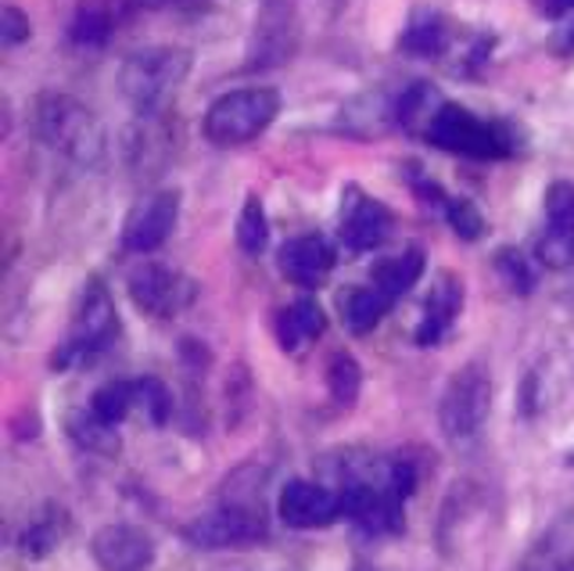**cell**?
<instances>
[{"instance_id":"3957f363","label":"cell","mask_w":574,"mask_h":571,"mask_svg":"<svg viewBox=\"0 0 574 571\" xmlns=\"http://www.w3.org/2000/svg\"><path fill=\"white\" fill-rule=\"evenodd\" d=\"M190 72V54L180 48H147L126 58V65L119 72L123 94L134 101V105L152 115L166 101L180 91Z\"/></svg>"},{"instance_id":"5bb4252c","label":"cell","mask_w":574,"mask_h":571,"mask_svg":"<svg viewBox=\"0 0 574 571\" xmlns=\"http://www.w3.org/2000/svg\"><path fill=\"white\" fill-rule=\"evenodd\" d=\"M281 270L288 281L302 288H320L334 270V248L320 233H302L281 248Z\"/></svg>"},{"instance_id":"603a6c76","label":"cell","mask_w":574,"mask_h":571,"mask_svg":"<svg viewBox=\"0 0 574 571\" xmlns=\"http://www.w3.org/2000/svg\"><path fill=\"white\" fill-rule=\"evenodd\" d=\"M134 406H137L134 381H112V385L97 388L94 399H91V409L101 421H108V424H119Z\"/></svg>"},{"instance_id":"6da1fadb","label":"cell","mask_w":574,"mask_h":571,"mask_svg":"<svg viewBox=\"0 0 574 571\" xmlns=\"http://www.w3.org/2000/svg\"><path fill=\"white\" fill-rule=\"evenodd\" d=\"M36 134L80 166H97L108 148L101 120L69 94H43L36 101Z\"/></svg>"},{"instance_id":"277c9868","label":"cell","mask_w":574,"mask_h":571,"mask_svg":"<svg viewBox=\"0 0 574 571\" xmlns=\"http://www.w3.org/2000/svg\"><path fill=\"white\" fill-rule=\"evenodd\" d=\"M428 141L441 152L467 155V158H507V155H513V148H518L510 126L484 123L474 112L449 105V101H446V108L435 115Z\"/></svg>"},{"instance_id":"9c48e42d","label":"cell","mask_w":574,"mask_h":571,"mask_svg":"<svg viewBox=\"0 0 574 571\" xmlns=\"http://www.w3.org/2000/svg\"><path fill=\"white\" fill-rule=\"evenodd\" d=\"M176 216H180V195L176 190H155L140 205H134L123 227V245L129 252H155L173 233Z\"/></svg>"},{"instance_id":"7402d4cb","label":"cell","mask_w":574,"mask_h":571,"mask_svg":"<svg viewBox=\"0 0 574 571\" xmlns=\"http://www.w3.org/2000/svg\"><path fill=\"white\" fill-rule=\"evenodd\" d=\"M69 432H72V438H76L83 449L101 453V457H115V453H119V435H115V424L101 421L94 409H91V414L72 417Z\"/></svg>"},{"instance_id":"4dcf8cb0","label":"cell","mask_w":574,"mask_h":571,"mask_svg":"<svg viewBox=\"0 0 574 571\" xmlns=\"http://www.w3.org/2000/svg\"><path fill=\"white\" fill-rule=\"evenodd\" d=\"M539 259L546 262V267H553V270H564L567 262L574 259V233H564V230H553V227H546V233H542L539 238Z\"/></svg>"},{"instance_id":"cb8c5ba5","label":"cell","mask_w":574,"mask_h":571,"mask_svg":"<svg viewBox=\"0 0 574 571\" xmlns=\"http://www.w3.org/2000/svg\"><path fill=\"white\" fill-rule=\"evenodd\" d=\"M267 241H270L267 209H262V201L255 195H248L244 209H241V219H238V245H241V252L259 256L262 248H267Z\"/></svg>"},{"instance_id":"7c38bea8","label":"cell","mask_w":574,"mask_h":571,"mask_svg":"<svg viewBox=\"0 0 574 571\" xmlns=\"http://www.w3.org/2000/svg\"><path fill=\"white\" fill-rule=\"evenodd\" d=\"M281 521L288 529H323L342 518V496L331 492L327 486H316V481H288L281 492Z\"/></svg>"},{"instance_id":"30bf717a","label":"cell","mask_w":574,"mask_h":571,"mask_svg":"<svg viewBox=\"0 0 574 571\" xmlns=\"http://www.w3.org/2000/svg\"><path fill=\"white\" fill-rule=\"evenodd\" d=\"M91 553L101 571H147L155 564L152 536L134 525H105L91 539Z\"/></svg>"},{"instance_id":"52a82bcc","label":"cell","mask_w":574,"mask_h":571,"mask_svg":"<svg viewBox=\"0 0 574 571\" xmlns=\"http://www.w3.org/2000/svg\"><path fill=\"white\" fill-rule=\"evenodd\" d=\"M184 536L195 547H209V550L248 547V543H259V539H267V515L255 510V507L223 503L219 510H212V515L190 521Z\"/></svg>"},{"instance_id":"ac0fdd59","label":"cell","mask_w":574,"mask_h":571,"mask_svg":"<svg viewBox=\"0 0 574 571\" xmlns=\"http://www.w3.org/2000/svg\"><path fill=\"white\" fill-rule=\"evenodd\" d=\"M446 108V101L435 91L431 83H414L409 91H403V97L395 101V123L414 129V134L428 137V129L435 123V115Z\"/></svg>"},{"instance_id":"8992f818","label":"cell","mask_w":574,"mask_h":571,"mask_svg":"<svg viewBox=\"0 0 574 571\" xmlns=\"http://www.w3.org/2000/svg\"><path fill=\"white\" fill-rule=\"evenodd\" d=\"M115 331H119V316H115V305L108 299V291H105V284H101V281H91L83 288V299L76 305V320H72L69 342L54 353L51 367L65 371L76 360H86V356L101 353V349L115 339Z\"/></svg>"},{"instance_id":"d590c367","label":"cell","mask_w":574,"mask_h":571,"mask_svg":"<svg viewBox=\"0 0 574 571\" xmlns=\"http://www.w3.org/2000/svg\"><path fill=\"white\" fill-rule=\"evenodd\" d=\"M561 571H574V568H561Z\"/></svg>"},{"instance_id":"44dd1931","label":"cell","mask_w":574,"mask_h":571,"mask_svg":"<svg viewBox=\"0 0 574 571\" xmlns=\"http://www.w3.org/2000/svg\"><path fill=\"white\" fill-rule=\"evenodd\" d=\"M446 43H449L446 22H441L435 11H417L414 22H409L403 33V51L417 58H435L446 51Z\"/></svg>"},{"instance_id":"f546056e","label":"cell","mask_w":574,"mask_h":571,"mask_svg":"<svg viewBox=\"0 0 574 571\" xmlns=\"http://www.w3.org/2000/svg\"><path fill=\"white\" fill-rule=\"evenodd\" d=\"M108 14L101 8H83L76 14V22H72V40L80 43V48H101V43L108 40Z\"/></svg>"},{"instance_id":"4316f807","label":"cell","mask_w":574,"mask_h":571,"mask_svg":"<svg viewBox=\"0 0 574 571\" xmlns=\"http://www.w3.org/2000/svg\"><path fill=\"white\" fill-rule=\"evenodd\" d=\"M134 392H137V406L144 409L147 417L155 424H166L173 414V399H169V388L161 385L158 377H140L134 381Z\"/></svg>"},{"instance_id":"484cf974","label":"cell","mask_w":574,"mask_h":571,"mask_svg":"<svg viewBox=\"0 0 574 571\" xmlns=\"http://www.w3.org/2000/svg\"><path fill=\"white\" fill-rule=\"evenodd\" d=\"M546 224L553 230L574 233V184L571 180H556L546 190Z\"/></svg>"},{"instance_id":"d6986e66","label":"cell","mask_w":574,"mask_h":571,"mask_svg":"<svg viewBox=\"0 0 574 571\" xmlns=\"http://www.w3.org/2000/svg\"><path fill=\"white\" fill-rule=\"evenodd\" d=\"M276 331H281L284 349H299L305 342H316L320 334L327 331V316H323V310L313 299H299L281 313V320H276Z\"/></svg>"},{"instance_id":"f1b7e54d","label":"cell","mask_w":574,"mask_h":571,"mask_svg":"<svg viewBox=\"0 0 574 571\" xmlns=\"http://www.w3.org/2000/svg\"><path fill=\"white\" fill-rule=\"evenodd\" d=\"M495 270L499 277L507 281L510 291H518V295H528V291L535 288V273L528 267V259L521 252H513V248H503V252L495 256Z\"/></svg>"},{"instance_id":"e0dca14e","label":"cell","mask_w":574,"mask_h":571,"mask_svg":"<svg viewBox=\"0 0 574 571\" xmlns=\"http://www.w3.org/2000/svg\"><path fill=\"white\" fill-rule=\"evenodd\" d=\"M65 532H69V515H65V510L62 507H43L40 518L29 521L22 529V536H19L22 558H33V561L48 558V553L65 539Z\"/></svg>"},{"instance_id":"d6a6232c","label":"cell","mask_w":574,"mask_h":571,"mask_svg":"<svg viewBox=\"0 0 574 571\" xmlns=\"http://www.w3.org/2000/svg\"><path fill=\"white\" fill-rule=\"evenodd\" d=\"M539 14H546V19H561V14H567L574 8V0H532Z\"/></svg>"},{"instance_id":"836d02e7","label":"cell","mask_w":574,"mask_h":571,"mask_svg":"<svg viewBox=\"0 0 574 571\" xmlns=\"http://www.w3.org/2000/svg\"><path fill=\"white\" fill-rule=\"evenodd\" d=\"M352 571H374L371 564H356V568H352Z\"/></svg>"},{"instance_id":"ffe728a7","label":"cell","mask_w":574,"mask_h":571,"mask_svg":"<svg viewBox=\"0 0 574 571\" xmlns=\"http://www.w3.org/2000/svg\"><path fill=\"white\" fill-rule=\"evenodd\" d=\"M424 277V252L420 248H406V252L392 256L385 262H377L374 267V284L385 291L388 299H399L406 295L409 288Z\"/></svg>"},{"instance_id":"4fadbf2b","label":"cell","mask_w":574,"mask_h":571,"mask_svg":"<svg viewBox=\"0 0 574 571\" xmlns=\"http://www.w3.org/2000/svg\"><path fill=\"white\" fill-rule=\"evenodd\" d=\"M392 230V212L377 198L363 195L359 187H345L342 198V241L352 252H371V248L385 245Z\"/></svg>"},{"instance_id":"8fae6325","label":"cell","mask_w":574,"mask_h":571,"mask_svg":"<svg viewBox=\"0 0 574 571\" xmlns=\"http://www.w3.org/2000/svg\"><path fill=\"white\" fill-rule=\"evenodd\" d=\"M342 515L352 518L363 532L371 536H388V532H403V500L392 496L380 486H345L342 492Z\"/></svg>"},{"instance_id":"5b68a950","label":"cell","mask_w":574,"mask_h":571,"mask_svg":"<svg viewBox=\"0 0 574 571\" xmlns=\"http://www.w3.org/2000/svg\"><path fill=\"white\" fill-rule=\"evenodd\" d=\"M492 406V377L481 363H467L460 367L446 385V395H441L438 406V424L446 438L452 443H467L481 432L484 417H489Z\"/></svg>"},{"instance_id":"9a60e30c","label":"cell","mask_w":574,"mask_h":571,"mask_svg":"<svg viewBox=\"0 0 574 571\" xmlns=\"http://www.w3.org/2000/svg\"><path fill=\"white\" fill-rule=\"evenodd\" d=\"M460 310H463V284L456 281L449 270L438 273V281L431 284V295H428V302H424V320L417 328V342L438 345L441 339H446V331Z\"/></svg>"},{"instance_id":"83f0119b","label":"cell","mask_w":574,"mask_h":571,"mask_svg":"<svg viewBox=\"0 0 574 571\" xmlns=\"http://www.w3.org/2000/svg\"><path fill=\"white\" fill-rule=\"evenodd\" d=\"M446 219H449V227L460 233L463 241H478L481 233H484V219L478 212V205L474 201H467V198H449L446 201Z\"/></svg>"},{"instance_id":"ba28073f","label":"cell","mask_w":574,"mask_h":571,"mask_svg":"<svg viewBox=\"0 0 574 571\" xmlns=\"http://www.w3.org/2000/svg\"><path fill=\"white\" fill-rule=\"evenodd\" d=\"M195 281L184 273H176L169 267H158V262H147V267L129 273V299L137 302V310L147 316H176L184 313L190 302H195Z\"/></svg>"},{"instance_id":"1f68e13d","label":"cell","mask_w":574,"mask_h":571,"mask_svg":"<svg viewBox=\"0 0 574 571\" xmlns=\"http://www.w3.org/2000/svg\"><path fill=\"white\" fill-rule=\"evenodd\" d=\"M29 33H33V29H29V19L19 8L0 11V40H4L8 48H19L22 40H29Z\"/></svg>"},{"instance_id":"7a4b0ae2","label":"cell","mask_w":574,"mask_h":571,"mask_svg":"<svg viewBox=\"0 0 574 571\" xmlns=\"http://www.w3.org/2000/svg\"><path fill=\"white\" fill-rule=\"evenodd\" d=\"M276 112H281V94L270 86H244V91H230L212 101L205 112V137L219 148H233V144L255 141L267 129Z\"/></svg>"},{"instance_id":"2e32d148","label":"cell","mask_w":574,"mask_h":571,"mask_svg":"<svg viewBox=\"0 0 574 571\" xmlns=\"http://www.w3.org/2000/svg\"><path fill=\"white\" fill-rule=\"evenodd\" d=\"M392 302L395 299H388L377 284H366V288H345L342 299H337V310H342V320L352 334H366L385 320Z\"/></svg>"},{"instance_id":"e575fe53","label":"cell","mask_w":574,"mask_h":571,"mask_svg":"<svg viewBox=\"0 0 574 571\" xmlns=\"http://www.w3.org/2000/svg\"><path fill=\"white\" fill-rule=\"evenodd\" d=\"M567 464H571V467H574V453H571V457H567Z\"/></svg>"},{"instance_id":"d4e9b609","label":"cell","mask_w":574,"mask_h":571,"mask_svg":"<svg viewBox=\"0 0 574 571\" xmlns=\"http://www.w3.org/2000/svg\"><path fill=\"white\" fill-rule=\"evenodd\" d=\"M327 388L334 395V403H342V406H352V403L359 399L363 371H359V363L352 360L348 353H337L331 360V367H327Z\"/></svg>"}]
</instances>
